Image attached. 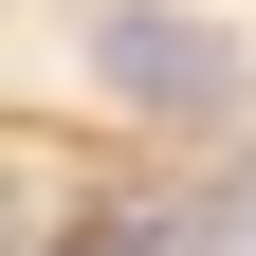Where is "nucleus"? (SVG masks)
<instances>
[{
  "label": "nucleus",
  "mask_w": 256,
  "mask_h": 256,
  "mask_svg": "<svg viewBox=\"0 0 256 256\" xmlns=\"http://www.w3.org/2000/svg\"><path fill=\"white\" fill-rule=\"evenodd\" d=\"M92 74H110V110H165V128L238 110V37L183 18V0H110V18H92Z\"/></svg>",
  "instance_id": "f257e3e1"
},
{
  "label": "nucleus",
  "mask_w": 256,
  "mask_h": 256,
  "mask_svg": "<svg viewBox=\"0 0 256 256\" xmlns=\"http://www.w3.org/2000/svg\"><path fill=\"white\" fill-rule=\"evenodd\" d=\"M0 256H18V202H0Z\"/></svg>",
  "instance_id": "f03ea898"
}]
</instances>
